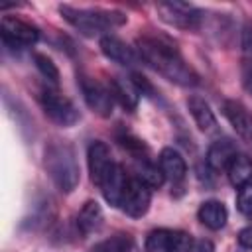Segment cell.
<instances>
[{"instance_id":"6da1fadb","label":"cell","mask_w":252,"mask_h":252,"mask_svg":"<svg viewBox=\"0 0 252 252\" xmlns=\"http://www.w3.org/2000/svg\"><path fill=\"white\" fill-rule=\"evenodd\" d=\"M138 55L159 75H163L167 81L181 85V87H195L199 85V75L185 63V59L179 55L177 49L171 45L156 39V37H140L136 41Z\"/></svg>"},{"instance_id":"7a4b0ae2","label":"cell","mask_w":252,"mask_h":252,"mask_svg":"<svg viewBox=\"0 0 252 252\" xmlns=\"http://www.w3.org/2000/svg\"><path fill=\"white\" fill-rule=\"evenodd\" d=\"M61 16L77 28L85 35H96L110 28L122 26L126 22V16L122 12L112 10H91V8H73V6H61Z\"/></svg>"},{"instance_id":"3957f363","label":"cell","mask_w":252,"mask_h":252,"mask_svg":"<svg viewBox=\"0 0 252 252\" xmlns=\"http://www.w3.org/2000/svg\"><path fill=\"white\" fill-rule=\"evenodd\" d=\"M45 167L53 183L63 191L71 193L79 185V163L75 152L65 144H51L45 152Z\"/></svg>"},{"instance_id":"277c9868","label":"cell","mask_w":252,"mask_h":252,"mask_svg":"<svg viewBox=\"0 0 252 252\" xmlns=\"http://www.w3.org/2000/svg\"><path fill=\"white\" fill-rule=\"evenodd\" d=\"M156 10L165 24L179 30H197L203 20V12L189 2H179V0L159 2Z\"/></svg>"},{"instance_id":"5b68a950","label":"cell","mask_w":252,"mask_h":252,"mask_svg":"<svg viewBox=\"0 0 252 252\" xmlns=\"http://www.w3.org/2000/svg\"><path fill=\"white\" fill-rule=\"evenodd\" d=\"M39 100H41L43 112L55 124H59V126H73L79 120V110L75 108V104L67 96H63V94H59L55 91H43Z\"/></svg>"},{"instance_id":"8992f818","label":"cell","mask_w":252,"mask_h":252,"mask_svg":"<svg viewBox=\"0 0 252 252\" xmlns=\"http://www.w3.org/2000/svg\"><path fill=\"white\" fill-rule=\"evenodd\" d=\"M152 203V187L140 177H130L120 201V209L130 217H142Z\"/></svg>"},{"instance_id":"52a82bcc","label":"cell","mask_w":252,"mask_h":252,"mask_svg":"<svg viewBox=\"0 0 252 252\" xmlns=\"http://www.w3.org/2000/svg\"><path fill=\"white\" fill-rule=\"evenodd\" d=\"M0 35H2L4 43L12 45V47H28L39 39L37 28H33L32 24H28L24 20L12 18V16H4L0 20Z\"/></svg>"},{"instance_id":"ba28073f","label":"cell","mask_w":252,"mask_h":252,"mask_svg":"<svg viewBox=\"0 0 252 252\" xmlns=\"http://www.w3.org/2000/svg\"><path fill=\"white\" fill-rule=\"evenodd\" d=\"M81 91H83V98L87 102V106L102 116V118H108L112 114V106H114V96L110 93V89H106L102 83L94 81V79H89V77H83L81 79Z\"/></svg>"},{"instance_id":"9c48e42d","label":"cell","mask_w":252,"mask_h":252,"mask_svg":"<svg viewBox=\"0 0 252 252\" xmlns=\"http://www.w3.org/2000/svg\"><path fill=\"white\" fill-rule=\"evenodd\" d=\"M87 161H89V171H91V179L100 185V181L104 179V175L110 171V167L114 165L112 161V156H110V150L104 142H93L89 146V152H87Z\"/></svg>"},{"instance_id":"30bf717a","label":"cell","mask_w":252,"mask_h":252,"mask_svg":"<svg viewBox=\"0 0 252 252\" xmlns=\"http://www.w3.org/2000/svg\"><path fill=\"white\" fill-rule=\"evenodd\" d=\"M222 112H224L226 120L230 122V126L234 128V132L246 144L252 146V116L246 112V108L242 104H238L236 100H224Z\"/></svg>"},{"instance_id":"8fae6325","label":"cell","mask_w":252,"mask_h":252,"mask_svg":"<svg viewBox=\"0 0 252 252\" xmlns=\"http://www.w3.org/2000/svg\"><path fill=\"white\" fill-rule=\"evenodd\" d=\"M128 175L124 173V169L114 163L110 167V171L104 175V179L100 181V191H102V197L110 203V205H116L120 207V201H122V195H124V189H126V183H128Z\"/></svg>"},{"instance_id":"7c38bea8","label":"cell","mask_w":252,"mask_h":252,"mask_svg":"<svg viewBox=\"0 0 252 252\" xmlns=\"http://www.w3.org/2000/svg\"><path fill=\"white\" fill-rule=\"evenodd\" d=\"M100 51L104 53L106 59H110L118 65H124V67H132L138 61L134 49L128 47L122 39H118L114 35H102L100 37Z\"/></svg>"},{"instance_id":"4fadbf2b","label":"cell","mask_w":252,"mask_h":252,"mask_svg":"<svg viewBox=\"0 0 252 252\" xmlns=\"http://www.w3.org/2000/svg\"><path fill=\"white\" fill-rule=\"evenodd\" d=\"M236 156H238V150H236L234 142H230L226 138L217 140L211 144V148L207 152V165L215 171H220V169H226Z\"/></svg>"},{"instance_id":"5bb4252c","label":"cell","mask_w":252,"mask_h":252,"mask_svg":"<svg viewBox=\"0 0 252 252\" xmlns=\"http://www.w3.org/2000/svg\"><path fill=\"white\" fill-rule=\"evenodd\" d=\"M159 169L163 171L165 179L169 181H181L187 173V163L183 156L173 148H163L159 154Z\"/></svg>"},{"instance_id":"9a60e30c","label":"cell","mask_w":252,"mask_h":252,"mask_svg":"<svg viewBox=\"0 0 252 252\" xmlns=\"http://www.w3.org/2000/svg\"><path fill=\"white\" fill-rule=\"evenodd\" d=\"M110 93L114 96V100H118L126 110H134L138 106L140 100V93L134 87V83L130 79H122V77H114L110 81Z\"/></svg>"},{"instance_id":"2e32d148","label":"cell","mask_w":252,"mask_h":252,"mask_svg":"<svg viewBox=\"0 0 252 252\" xmlns=\"http://www.w3.org/2000/svg\"><path fill=\"white\" fill-rule=\"evenodd\" d=\"M199 220L211 228V230H220L224 224H226V219H228V213H226V207L220 203V201H205L201 207H199V213H197Z\"/></svg>"},{"instance_id":"e0dca14e","label":"cell","mask_w":252,"mask_h":252,"mask_svg":"<svg viewBox=\"0 0 252 252\" xmlns=\"http://www.w3.org/2000/svg\"><path fill=\"white\" fill-rule=\"evenodd\" d=\"M187 106H189V112H191L195 124L199 126V130H203V132L215 130L217 120H215V114H213V110H211V106H209V102L205 98H201V96H189Z\"/></svg>"},{"instance_id":"ac0fdd59","label":"cell","mask_w":252,"mask_h":252,"mask_svg":"<svg viewBox=\"0 0 252 252\" xmlns=\"http://www.w3.org/2000/svg\"><path fill=\"white\" fill-rule=\"evenodd\" d=\"M226 175L234 187L252 183V158H248L246 154H238L226 167Z\"/></svg>"},{"instance_id":"d6986e66","label":"cell","mask_w":252,"mask_h":252,"mask_svg":"<svg viewBox=\"0 0 252 252\" xmlns=\"http://www.w3.org/2000/svg\"><path fill=\"white\" fill-rule=\"evenodd\" d=\"M100 220H102L100 205L96 201H87L77 215V228L81 230V234H91L100 226Z\"/></svg>"},{"instance_id":"ffe728a7","label":"cell","mask_w":252,"mask_h":252,"mask_svg":"<svg viewBox=\"0 0 252 252\" xmlns=\"http://www.w3.org/2000/svg\"><path fill=\"white\" fill-rule=\"evenodd\" d=\"M169 236L171 230L165 228L152 230L146 238V252H169Z\"/></svg>"},{"instance_id":"44dd1931","label":"cell","mask_w":252,"mask_h":252,"mask_svg":"<svg viewBox=\"0 0 252 252\" xmlns=\"http://www.w3.org/2000/svg\"><path fill=\"white\" fill-rule=\"evenodd\" d=\"M138 177H140L142 181H146L152 189H154V187H161L163 181H165V175H163V171L159 169V165H154V163H150V161H142V165H140V169H138Z\"/></svg>"},{"instance_id":"7402d4cb","label":"cell","mask_w":252,"mask_h":252,"mask_svg":"<svg viewBox=\"0 0 252 252\" xmlns=\"http://www.w3.org/2000/svg\"><path fill=\"white\" fill-rule=\"evenodd\" d=\"M91 252H132V240L126 236H112L94 244Z\"/></svg>"},{"instance_id":"603a6c76","label":"cell","mask_w":252,"mask_h":252,"mask_svg":"<svg viewBox=\"0 0 252 252\" xmlns=\"http://www.w3.org/2000/svg\"><path fill=\"white\" fill-rule=\"evenodd\" d=\"M33 61H35L37 71H39L47 81H51L53 85L59 83V69L55 67V63H53L47 55H43V53H35V55H33Z\"/></svg>"},{"instance_id":"cb8c5ba5","label":"cell","mask_w":252,"mask_h":252,"mask_svg":"<svg viewBox=\"0 0 252 252\" xmlns=\"http://www.w3.org/2000/svg\"><path fill=\"white\" fill-rule=\"evenodd\" d=\"M193 238L183 230H173L169 236V252H191Z\"/></svg>"},{"instance_id":"d4e9b609","label":"cell","mask_w":252,"mask_h":252,"mask_svg":"<svg viewBox=\"0 0 252 252\" xmlns=\"http://www.w3.org/2000/svg\"><path fill=\"white\" fill-rule=\"evenodd\" d=\"M236 207L242 215L252 217V183H246L242 187H238V195H236Z\"/></svg>"},{"instance_id":"484cf974","label":"cell","mask_w":252,"mask_h":252,"mask_svg":"<svg viewBox=\"0 0 252 252\" xmlns=\"http://www.w3.org/2000/svg\"><path fill=\"white\" fill-rule=\"evenodd\" d=\"M242 77H244V87H246V91L252 94V55H246V57H244Z\"/></svg>"},{"instance_id":"4316f807","label":"cell","mask_w":252,"mask_h":252,"mask_svg":"<svg viewBox=\"0 0 252 252\" xmlns=\"http://www.w3.org/2000/svg\"><path fill=\"white\" fill-rule=\"evenodd\" d=\"M130 81L134 83V87L138 89V93H140V94H152V93H154V89H152V85L146 81V77H142V75L134 73Z\"/></svg>"},{"instance_id":"83f0119b","label":"cell","mask_w":252,"mask_h":252,"mask_svg":"<svg viewBox=\"0 0 252 252\" xmlns=\"http://www.w3.org/2000/svg\"><path fill=\"white\" fill-rule=\"evenodd\" d=\"M238 244L246 250H252V226H246L238 232Z\"/></svg>"},{"instance_id":"f1b7e54d","label":"cell","mask_w":252,"mask_h":252,"mask_svg":"<svg viewBox=\"0 0 252 252\" xmlns=\"http://www.w3.org/2000/svg\"><path fill=\"white\" fill-rule=\"evenodd\" d=\"M195 252H213V244L209 240H199L195 244Z\"/></svg>"}]
</instances>
